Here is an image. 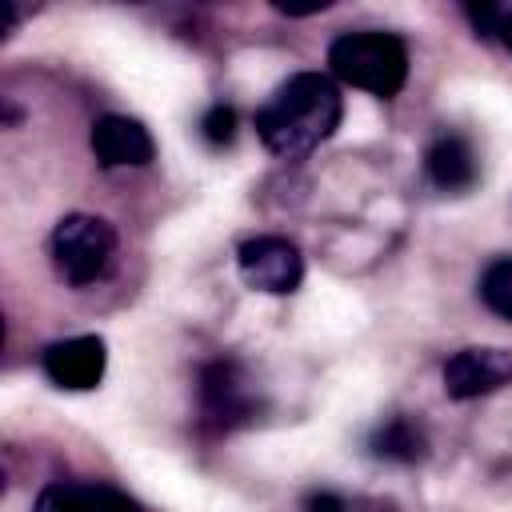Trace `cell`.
I'll use <instances>...</instances> for the list:
<instances>
[{
  "label": "cell",
  "mask_w": 512,
  "mask_h": 512,
  "mask_svg": "<svg viewBox=\"0 0 512 512\" xmlns=\"http://www.w3.org/2000/svg\"><path fill=\"white\" fill-rule=\"evenodd\" d=\"M340 116H344V100L332 76L296 72L256 112V132L272 156L300 160L340 128Z\"/></svg>",
  "instance_id": "6da1fadb"
},
{
  "label": "cell",
  "mask_w": 512,
  "mask_h": 512,
  "mask_svg": "<svg viewBox=\"0 0 512 512\" xmlns=\"http://www.w3.org/2000/svg\"><path fill=\"white\" fill-rule=\"evenodd\" d=\"M32 512H136V504L108 484H48Z\"/></svg>",
  "instance_id": "30bf717a"
},
{
  "label": "cell",
  "mask_w": 512,
  "mask_h": 512,
  "mask_svg": "<svg viewBox=\"0 0 512 512\" xmlns=\"http://www.w3.org/2000/svg\"><path fill=\"white\" fill-rule=\"evenodd\" d=\"M496 36H500V40H504V48L512 52V8H504V12H500V24H496Z\"/></svg>",
  "instance_id": "9a60e30c"
},
{
  "label": "cell",
  "mask_w": 512,
  "mask_h": 512,
  "mask_svg": "<svg viewBox=\"0 0 512 512\" xmlns=\"http://www.w3.org/2000/svg\"><path fill=\"white\" fill-rule=\"evenodd\" d=\"M300 512H344V500L332 496V492H312V496L304 500Z\"/></svg>",
  "instance_id": "5bb4252c"
},
{
  "label": "cell",
  "mask_w": 512,
  "mask_h": 512,
  "mask_svg": "<svg viewBox=\"0 0 512 512\" xmlns=\"http://www.w3.org/2000/svg\"><path fill=\"white\" fill-rule=\"evenodd\" d=\"M424 432L408 420V416H392V420H384L376 432H372V440H368V448L376 452V456H384V460H400V464H412V460H420L424 456Z\"/></svg>",
  "instance_id": "8fae6325"
},
{
  "label": "cell",
  "mask_w": 512,
  "mask_h": 512,
  "mask_svg": "<svg viewBox=\"0 0 512 512\" xmlns=\"http://www.w3.org/2000/svg\"><path fill=\"white\" fill-rule=\"evenodd\" d=\"M512 384V352L508 348H460L444 364V392L452 400H476Z\"/></svg>",
  "instance_id": "8992f818"
},
{
  "label": "cell",
  "mask_w": 512,
  "mask_h": 512,
  "mask_svg": "<svg viewBox=\"0 0 512 512\" xmlns=\"http://www.w3.org/2000/svg\"><path fill=\"white\" fill-rule=\"evenodd\" d=\"M200 412L212 428H240L256 420L260 412V392L244 364L236 360H212L200 368Z\"/></svg>",
  "instance_id": "277c9868"
},
{
  "label": "cell",
  "mask_w": 512,
  "mask_h": 512,
  "mask_svg": "<svg viewBox=\"0 0 512 512\" xmlns=\"http://www.w3.org/2000/svg\"><path fill=\"white\" fill-rule=\"evenodd\" d=\"M480 296H484V304H488L496 316L512 320V256L488 264V272H484V280H480Z\"/></svg>",
  "instance_id": "7c38bea8"
},
{
  "label": "cell",
  "mask_w": 512,
  "mask_h": 512,
  "mask_svg": "<svg viewBox=\"0 0 512 512\" xmlns=\"http://www.w3.org/2000/svg\"><path fill=\"white\" fill-rule=\"evenodd\" d=\"M424 172L440 192H468L480 180V164H476V148L468 136L460 132H440L432 140V148L424 152Z\"/></svg>",
  "instance_id": "9c48e42d"
},
{
  "label": "cell",
  "mask_w": 512,
  "mask_h": 512,
  "mask_svg": "<svg viewBox=\"0 0 512 512\" xmlns=\"http://www.w3.org/2000/svg\"><path fill=\"white\" fill-rule=\"evenodd\" d=\"M332 76L372 96H396L408 80V48L392 32H344L328 44Z\"/></svg>",
  "instance_id": "7a4b0ae2"
},
{
  "label": "cell",
  "mask_w": 512,
  "mask_h": 512,
  "mask_svg": "<svg viewBox=\"0 0 512 512\" xmlns=\"http://www.w3.org/2000/svg\"><path fill=\"white\" fill-rule=\"evenodd\" d=\"M52 264L64 284L88 288L116 264V228L100 216L72 212L52 228Z\"/></svg>",
  "instance_id": "3957f363"
},
{
  "label": "cell",
  "mask_w": 512,
  "mask_h": 512,
  "mask_svg": "<svg viewBox=\"0 0 512 512\" xmlns=\"http://www.w3.org/2000/svg\"><path fill=\"white\" fill-rule=\"evenodd\" d=\"M104 364H108V344L100 336H68L44 348V376L68 392L96 388L104 380Z\"/></svg>",
  "instance_id": "52a82bcc"
},
{
  "label": "cell",
  "mask_w": 512,
  "mask_h": 512,
  "mask_svg": "<svg viewBox=\"0 0 512 512\" xmlns=\"http://www.w3.org/2000/svg\"><path fill=\"white\" fill-rule=\"evenodd\" d=\"M236 268H240V280L252 292H268V296H288L304 280V256L284 236H252V240H244L236 248Z\"/></svg>",
  "instance_id": "5b68a950"
},
{
  "label": "cell",
  "mask_w": 512,
  "mask_h": 512,
  "mask_svg": "<svg viewBox=\"0 0 512 512\" xmlns=\"http://www.w3.org/2000/svg\"><path fill=\"white\" fill-rule=\"evenodd\" d=\"M200 132H204V140H208L212 148L232 144V136H236V112H232L228 104H212V108L204 112V120H200Z\"/></svg>",
  "instance_id": "4fadbf2b"
},
{
  "label": "cell",
  "mask_w": 512,
  "mask_h": 512,
  "mask_svg": "<svg viewBox=\"0 0 512 512\" xmlns=\"http://www.w3.org/2000/svg\"><path fill=\"white\" fill-rule=\"evenodd\" d=\"M92 152L104 168H140L156 156V144L140 120L112 112L92 124Z\"/></svg>",
  "instance_id": "ba28073f"
}]
</instances>
